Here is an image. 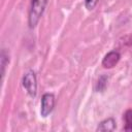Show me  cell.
I'll return each instance as SVG.
<instances>
[{
    "label": "cell",
    "mask_w": 132,
    "mask_h": 132,
    "mask_svg": "<svg viewBox=\"0 0 132 132\" xmlns=\"http://www.w3.org/2000/svg\"><path fill=\"white\" fill-rule=\"evenodd\" d=\"M47 0H31V5H30V9H29V27L30 28H34L40 16L42 15L44 8L46 6Z\"/></svg>",
    "instance_id": "1"
},
{
    "label": "cell",
    "mask_w": 132,
    "mask_h": 132,
    "mask_svg": "<svg viewBox=\"0 0 132 132\" xmlns=\"http://www.w3.org/2000/svg\"><path fill=\"white\" fill-rule=\"evenodd\" d=\"M22 82H23V87L26 89L28 94L31 97H35L37 92V82H36V75L33 70H29L28 72H26V74L23 76Z\"/></svg>",
    "instance_id": "2"
},
{
    "label": "cell",
    "mask_w": 132,
    "mask_h": 132,
    "mask_svg": "<svg viewBox=\"0 0 132 132\" xmlns=\"http://www.w3.org/2000/svg\"><path fill=\"white\" fill-rule=\"evenodd\" d=\"M55 106V96L52 93H45L41 98L40 113L42 117H47Z\"/></svg>",
    "instance_id": "3"
},
{
    "label": "cell",
    "mask_w": 132,
    "mask_h": 132,
    "mask_svg": "<svg viewBox=\"0 0 132 132\" xmlns=\"http://www.w3.org/2000/svg\"><path fill=\"white\" fill-rule=\"evenodd\" d=\"M120 58H121V55L118 51H111L104 56L102 60V66L104 68H112L118 64V62L120 61Z\"/></svg>",
    "instance_id": "4"
},
{
    "label": "cell",
    "mask_w": 132,
    "mask_h": 132,
    "mask_svg": "<svg viewBox=\"0 0 132 132\" xmlns=\"http://www.w3.org/2000/svg\"><path fill=\"white\" fill-rule=\"evenodd\" d=\"M116 128V121L112 118H108L99 123L97 131H113Z\"/></svg>",
    "instance_id": "5"
},
{
    "label": "cell",
    "mask_w": 132,
    "mask_h": 132,
    "mask_svg": "<svg viewBox=\"0 0 132 132\" xmlns=\"http://www.w3.org/2000/svg\"><path fill=\"white\" fill-rule=\"evenodd\" d=\"M124 122H125L124 130L132 131V109L126 110V112L124 114Z\"/></svg>",
    "instance_id": "6"
},
{
    "label": "cell",
    "mask_w": 132,
    "mask_h": 132,
    "mask_svg": "<svg viewBox=\"0 0 132 132\" xmlns=\"http://www.w3.org/2000/svg\"><path fill=\"white\" fill-rule=\"evenodd\" d=\"M106 82H107V76L105 75H101L97 81V85H96V91L97 92H103L105 90V87H106Z\"/></svg>",
    "instance_id": "7"
},
{
    "label": "cell",
    "mask_w": 132,
    "mask_h": 132,
    "mask_svg": "<svg viewBox=\"0 0 132 132\" xmlns=\"http://www.w3.org/2000/svg\"><path fill=\"white\" fill-rule=\"evenodd\" d=\"M7 56H6V53H5V50H2L1 52V66H2V71H1V74H2V77L4 75V68H5V65L6 63L9 61V59H6Z\"/></svg>",
    "instance_id": "8"
},
{
    "label": "cell",
    "mask_w": 132,
    "mask_h": 132,
    "mask_svg": "<svg viewBox=\"0 0 132 132\" xmlns=\"http://www.w3.org/2000/svg\"><path fill=\"white\" fill-rule=\"evenodd\" d=\"M97 3H98V0H85V5L89 10L93 9Z\"/></svg>",
    "instance_id": "9"
}]
</instances>
